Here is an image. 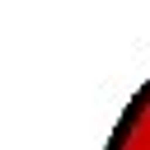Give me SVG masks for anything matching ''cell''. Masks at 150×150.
<instances>
[{
	"label": "cell",
	"instance_id": "1",
	"mask_svg": "<svg viewBox=\"0 0 150 150\" xmlns=\"http://www.w3.org/2000/svg\"><path fill=\"white\" fill-rule=\"evenodd\" d=\"M103 150H150V75L136 84V94H131L127 108L117 112Z\"/></svg>",
	"mask_w": 150,
	"mask_h": 150
}]
</instances>
